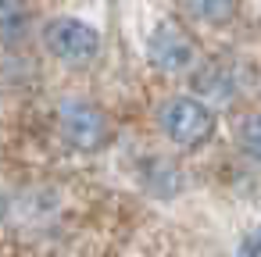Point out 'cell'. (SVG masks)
<instances>
[{
  "label": "cell",
  "instance_id": "cell-1",
  "mask_svg": "<svg viewBox=\"0 0 261 257\" xmlns=\"http://www.w3.org/2000/svg\"><path fill=\"white\" fill-rule=\"evenodd\" d=\"M161 132L175 143V147H182V150H197V147H204L211 136H215V111L204 104V100H197V97H172L165 107H161Z\"/></svg>",
  "mask_w": 261,
  "mask_h": 257
},
{
  "label": "cell",
  "instance_id": "cell-2",
  "mask_svg": "<svg viewBox=\"0 0 261 257\" xmlns=\"http://www.w3.org/2000/svg\"><path fill=\"white\" fill-rule=\"evenodd\" d=\"M43 43H47V50L58 58V61H65V65H90L97 54H100V33L90 25V22H83V18H68V15H61V18H50L47 25H43Z\"/></svg>",
  "mask_w": 261,
  "mask_h": 257
},
{
  "label": "cell",
  "instance_id": "cell-3",
  "mask_svg": "<svg viewBox=\"0 0 261 257\" xmlns=\"http://www.w3.org/2000/svg\"><path fill=\"white\" fill-rule=\"evenodd\" d=\"M61 136H65L68 147H75L83 154H93V150L108 147L111 125H108L100 107H93L86 100H65L61 104Z\"/></svg>",
  "mask_w": 261,
  "mask_h": 257
},
{
  "label": "cell",
  "instance_id": "cell-4",
  "mask_svg": "<svg viewBox=\"0 0 261 257\" xmlns=\"http://www.w3.org/2000/svg\"><path fill=\"white\" fill-rule=\"evenodd\" d=\"M147 58H150L154 68L175 75V72L193 68L197 50H193V40H190L175 22H161V25L150 33V40H147Z\"/></svg>",
  "mask_w": 261,
  "mask_h": 257
},
{
  "label": "cell",
  "instance_id": "cell-5",
  "mask_svg": "<svg viewBox=\"0 0 261 257\" xmlns=\"http://www.w3.org/2000/svg\"><path fill=\"white\" fill-rule=\"evenodd\" d=\"M193 90L204 93V97H211V100H232V93L240 90V82H236V72L229 65L211 61V65H204L193 75Z\"/></svg>",
  "mask_w": 261,
  "mask_h": 257
},
{
  "label": "cell",
  "instance_id": "cell-6",
  "mask_svg": "<svg viewBox=\"0 0 261 257\" xmlns=\"http://www.w3.org/2000/svg\"><path fill=\"white\" fill-rule=\"evenodd\" d=\"M182 4H186V11H190L193 18H200V22H207V25H222V22H229L232 11H236V0H182Z\"/></svg>",
  "mask_w": 261,
  "mask_h": 257
},
{
  "label": "cell",
  "instance_id": "cell-7",
  "mask_svg": "<svg viewBox=\"0 0 261 257\" xmlns=\"http://www.w3.org/2000/svg\"><path fill=\"white\" fill-rule=\"evenodd\" d=\"M236 139H240L243 154L261 164V111L243 115V122H240V129H236Z\"/></svg>",
  "mask_w": 261,
  "mask_h": 257
},
{
  "label": "cell",
  "instance_id": "cell-8",
  "mask_svg": "<svg viewBox=\"0 0 261 257\" xmlns=\"http://www.w3.org/2000/svg\"><path fill=\"white\" fill-rule=\"evenodd\" d=\"M22 4H25V0H0V11H8V15H11V11H18Z\"/></svg>",
  "mask_w": 261,
  "mask_h": 257
}]
</instances>
